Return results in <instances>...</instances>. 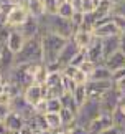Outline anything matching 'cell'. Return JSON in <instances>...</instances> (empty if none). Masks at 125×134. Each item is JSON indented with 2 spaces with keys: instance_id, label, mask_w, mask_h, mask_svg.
Segmentation results:
<instances>
[{
  "instance_id": "2",
  "label": "cell",
  "mask_w": 125,
  "mask_h": 134,
  "mask_svg": "<svg viewBox=\"0 0 125 134\" xmlns=\"http://www.w3.org/2000/svg\"><path fill=\"white\" fill-rule=\"evenodd\" d=\"M28 63H43V43L41 35L27 40L23 48L18 55H15V66L17 65H28Z\"/></svg>"
},
{
  "instance_id": "31",
  "label": "cell",
  "mask_w": 125,
  "mask_h": 134,
  "mask_svg": "<svg viewBox=\"0 0 125 134\" xmlns=\"http://www.w3.org/2000/svg\"><path fill=\"white\" fill-rule=\"evenodd\" d=\"M86 60H87V51H86V50H79V51H77V55L74 56V58H72L71 65H72V66H77V68H79V66L84 63Z\"/></svg>"
},
{
  "instance_id": "14",
  "label": "cell",
  "mask_w": 125,
  "mask_h": 134,
  "mask_svg": "<svg viewBox=\"0 0 125 134\" xmlns=\"http://www.w3.org/2000/svg\"><path fill=\"white\" fill-rule=\"evenodd\" d=\"M23 98L27 99L31 106H35L36 103H40L41 99L45 98V91H43V86L41 85H36V83H33V85H30V86H27V88L23 90Z\"/></svg>"
},
{
  "instance_id": "46",
  "label": "cell",
  "mask_w": 125,
  "mask_h": 134,
  "mask_svg": "<svg viewBox=\"0 0 125 134\" xmlns=\"http://www.w3.org/2000/svg\"><path fill=\"white\" fill-rule=\"evenodd\" d=\"M0 134H12L8 129H7V126H5V122H0Z\"/></svg>"
},
{
  "instance_id": "8",
  "label": "cell",
  "mask_w": 125,
  "mask_h": 134,
  "mask_svg": "<svg viewBox=\"0 0 125 134\" xmlns=\"http://www.w3.org/2000/svg\"><path fill=\"white\" fill-rule=\"evenodd\" d=\"M123 98L122 91H118L115 86L105 93L102 98H101V108H102V113H109V114H112L114 111H115V108L118 106V103H120V99Z\"/></svg>"
},
{
  "instance_id": "48",
  "label": "cell",
  "mask_w": 125,
  "mask_h": 134,
  "mask_svg": "<svg viewBox=\"0 0 125 134\" xmlns=\"http://www.w3.org/2000/svg\"><path fill=\"white\" fill-rule=\"evenodd\" d=\"M5 80H7V75H5L3 71H0V86L5 85Z\"/></svg>"
},
{
  "instance_id": "45",
  "label": "cell",
  "mask_w": 125,
  "mask_h": 134,
  "mask_svg": "<svg viewBox=\"0 0 125 134\" xmlns=\"http://www.w3.org/2000/svg\"><path fill=\"white\" fill-rule=\"evenodd\" d=\"M69 3L72 5V8H74L76 12H81V5H82V0H71Z\"/></svg>"
},
{
  "instance_id": "50",
  "label": "cell",
  "mask_w": 125,
  "mask_h": 134,
  "mask_svg": "<svg viewBox=\"0 0 125 134\" xmlns=\"http://www.w3.org/2000/svg\"><path fill=\"white\" fill-rule=\"evenodd\" d=\"M54 134H69V132H67V131L64 129V127H63V129H59V131H56Z\"/></svg>"
},
{
  "instance_id": "6",
  "label": "cell",
  "mask_w": 125,
  "mask_h": 134,
  "mask_svg": "<svg viewBox=\"0 0 125 134\" xmlns=\"http://www.w3.org/2000/svg\"><path fill=\"white\" fill-rule=\"evenodd\" d=\"M87 88V94H89V99H97L101 101V98L109 93L114 88V81H92L89 80V83L86 85Z\"/></svg>"
},
{
  "instance_id": "49",
  "label": "cell",
  "mask_w": 125,
  "mask_h": 134,
  "mask_svg": "<svg viewBox=\"0 0 125 134\" xmlns=\"http://www.w3.org/2000/svg\"><path fill=\"white\" fill-rule=\"evenodd\" d=\"M40 134H54V131H51V129H43V131H40Z\"/></svg>"
},
{
  "instance_id": "12",
  "label": "cell",
  "mask_w": 125,
  "mask_h": 134,
  "mask_svg": "<svg viewBox=\"0 0 125 134\" xmlns=\"http://www.w3.org/2000/svg\"><path fill=\"white\" fill-rule=\"evenodd\" d=\"M81 48H77V45L72 42V40H67V43L64 45V48L61 50V53H59V56H58V63L64 68V66H67V65H71V61H72V58L77 55V51H79Z\"/></svg>"
},
{
  "instance_id": "10",
  "label": "cell",
  "mask_w": 125,
  "mask_h": 134,
  "mask_svg": "<svg viewBox=\"0 0 125 134\" xmlns=\"http://www.w3.org/2000/svg\"><path fill=\"white\" fill-rule=\"evenodd\" d=\"M10 106H12V111L18 113V114H20V116H23L27 121H28L30 118L35 114V108L31 106L27 99H25L23 94H22V96H18V98H15Z\"/></svg>"
},
{
  "instance_id": "34",
  "label": "cell",
  "mask_w": 125,
  "mask_h": 134,
  "mask_svg": "<svg viewBox=\"0 0 125 134\" xmlns=\"http://www.w3.org/2000/svg\"><path fill=\"white\" fill-rule=\"evenodd\" d=\"M35 108V113L36 114H46V113H48V99H41L40 103H36V104L33 106Z\"/></svg>"
},
{
  "instance_id": "32",
  "label": "cell",
  "mask_w": 125,
  "mask_h": 134,
  "mask_svg": "<svg viewBox=\"0 0 125 134\" xmlns=\"http://www.w3.org/2000/svg\"><path fill=\"white\" fill-rule=\"evenodd\" d=\"M96 66H97V65L94 63V61H91V60H86L84 63H82V65L79 66V70L82 71V73H86V75L91 78V75H92V71L96 70Z\"/></svg>"
},
{
  "instance_id": "42",
  "label": "cell",
  "mask_w": 125,
  "mask_h": 134,
  "mask_svg": "<svg viewBox=\"0 0 125 134\" xmlns=\"http://www.w3.org/2000/svg\"><path fill=\"white\" fill-rule=\"evenodd\" d=\"M12 101H13V98L3 90V93L0 94V104H8V106H10V104H12Z\"/></svg>"
},
{
  "instance_id": "27",
  "label": "cell",
  "mask_w": 125,
  "mask_h": 134,
  "mask_svg": "<svg viewBox=\"0 0 125 134\" xmlns=\"http://www.w3.org/2000/svg\"><path fill=\"white\" fill-rule=\"evenodd\" d=\"M61 78H63V71H56V73H48L46 76V81L43 85V88H51V86H56L61 83Z\"/></svg>"
},
{
  "instance_id": "54",
  "label": "cell",
  "mask_w": 125,
  "mask_h": 134,
  "mask_svg": "<svg viewBox=\"0 0 125 134\" xmlns=\"http://www.w3.org/2000/svg\"><path fill=\"white\" fill-rule=\"evenodd\" d=\"M58 2H59V5H61V3H64V2H66V0H58Z\"/></svg>"
},
{
  "instance_id": "4",
  "label": "cell",
  "mask_w": 125,
  "mask_h": 134,
  "mask_svg": "<svg viewBox=\"0 0 125 134\" xmlns=\"http://www.w3.org/2000/svg\"><path fill=\"white\" fill-rule=\"evenodd\" d=\"M101 113H102L101 101L87 99L86 104L79 108V113H77V116H76V124L82 126V127H87L99 114H101Z\"/></svg>"
},
{
  "instance_id": "30",
  "label": "cell",
  "mask_w": 125,
  "mask_h": 134,
  "mask_svg": "<svg viewBox=\"0 0 125 134\" xmlns=\"http://www.w3.org/2000/svg\"><path fill=\"white\" fill-rule=\"evenodd\" d=\"M63 109L61 98H54V99H48V113H59Z\"/></svg>"
},
{
  "instance_id": "55",
  "label": "cell",
  "mask_w": 125,
  "mask_h": 134,
  "mask_svg": "<svg viewBox=\"0 0 125 134\" xmlns=\"http://www.w3.org/2000/svg\"><path fill=\"white\" fill-rule=\"evenodd\" d=\"M66 2H71V0H66Z\"/></svg>"
},
{
  "instance_id": "57",
  "label": "cell",
  "mask_w": 125,
  "mask_h": 134,
  "mask_svg": "<svg viewBox=\"0 0 125 134\" xmlns=\"http://www.w3.org/2000/svg\"><path fill=\"white\" fill-rule=\"evenodd\" d=\"M123 129H125V127H123Z\"/></svg>"
},
{
  "instance_id": "39",
  "label": "cell",
  "mask_w": 125,
  "mask_h": 134,
  "mask_svg": "<svg viewBox=\"0 0 125 134\" xmlns=\"http://www.w3.org/2000/svg\"><path fill=\"white\" fill-rule=\"evenodd\" d=\"M122 80H125V66L112 73V81H114V85L118 83V81H122Z\"/></svg>"
},
{
  "instance_id": "47",
  "label": "cell",
  "mask_w": 125,
  "mask_h": 134,
  "mask_svg": "<svg viewBox=\"0 0 125 134\" xmlns=\"http://www.w3.org/2000/svg\"><path fill=\"white\" fill-rule=\"evenodd\" d=\"M120 51L125 55V35H120Z\"/></svg>"
},
{
  "instance_id": "20",
  "label": "cell",
  "mask_w": 125,
  "mask_h": 134,
  "mask_svg": "<svg viewBox=\"0 0 125 134\" xmlns=\"http://www.w3.org/2000/svg\"><path fill=\"white\" fill-rule=\"evenodd\" d=\"M28 13L31 18H36V20H41L45 17V8H43V0H27L25 3Z\"/></svg>"
},
{
  "instance_id": "5",
  "label": "cell",
  "mask_w": 125,
  "mask_h": 134,
  "mask_svg": "<svg viewBox=\"0 0 125 134\" xmlns=\"http://www.w3.org/2000/svg\"><path fill=\"white\" fill-rule=\"evenodd\" d=\"M30 18V13L25 5H17V7H10L5 15V27L8 28H20L22 25Z\"/></svg>"
},
{
  "instance_id": "26",
  "label": "cell",
  "mask_w": 125,
  "mask_h": 134,
  "mask_svg": "<svg viewBox=\"0 0 125 134\" xmlns=\"http://www.w3.org/2000/svg\"><path fill=\"white\" fill-rule=\"evenodd\" d=\"M76 10L72 8V5L69 2H64V3H61L59 5V8H58V15L61 18H66V20H71L72 18V15H74Z\"/></svg>"
},
{
  "instance_id": "16",
  "label": "cell",
  "mask_w": 125,
  "mask_h": 134,
  "mask_svg": "<svg viewBox=\"0 0 125 134\" xmlns=\"http://www.w3.org/2000/svg\"><path fill=\"white\" fill-rule=\"evenodd\" d=\"M5 126H7V129L12 134H15V132H18L20 129H22L23 126H27V119H25L23 116H20L18 113L12 111L8 114V118L5 119Z\"/></svg>"
},
{
  "instance_id": "35",
  "label": "cell",
  "mask_w": 125,
  "mask_h": 134,
  "mask_svg": "<svg viewBox=\"0 0 125 134\" xmlns=\"http://www.w3.org/2000/svg\"><path fill=\"white\" fill-rule=\"evenodd\" d=\"M81 12L82 13H94L96 12V5H94L92 0H82V5H81Z\"/></svg>"
},
{
  "instance_id": "43",
  "label": "cell",
  "mask_w": 125,
  "mask_h": 134,
  "mask_svg": "<svg viewBox=\"0 0 125 134\" xmlns=\"http://www.w3.org/2000/svg\"><path fill=\"white\" fill-rule=\"evenodd\" d=\"M101 134H123V127H120V126H115V124H114L112 127H109V129L102 131Z\"/></svg>"
},
{
  "instance_id": "37",
  "label": "cell",
  "mask_w": 125,
  "mask_h": 134,
  "mask_svg": "<svg viewBox=\"0 0 125 134\" xmlns=\"http://www.w3.org/2000/svg\"><path fill=\"white\" fill-rule=\"evenodd\" d=\"M10 113H12V106H8V104H0V122H5V119L8 118Z\"/></svg>"
},
{
  "instance_id": "21",
  "label": "cell",
  "mask_w": 125,
  "mask_h": 134,
  "mask_svg": "<svg viewBox=\"0 0 125 134\" xmlns=\"http://www.w3.org/2000/svg\"><path fill=\"white\" fill-rule=\"evenodd\" d=\"M104 65H105L107 68L114 73V71H117V70H120V68L125 66V55L118 50L117 53H114L112 56H109V58L104 61Z\"/></svg>"
},
{
  "instance_id": "25",
  "label": "cell",
  "mask_w": 125,
  "mask_h": 134,
  "mask_svg": "<svg viewBox=\"0 0 125 134\" xmlns=\"http://www.w3.org/2000/svg\"><path fill=\"white\" fill-rule=\"evenodd\" d=\"M43 8H45V15H48V17L58 15L59 2L58 0H43Z\"/></svg>"
},
{
  "instance_id": "15",
  "label": "cell",
  "mask_w": 125,
  "mask_h": 134,
  "mask_svg": "<svg viewBox=\"0 0 125 134\" xmlns=\"http://www.w3.org/2000/svg\"><path fill=\"white\" fill-rule=\"evenodd\" d=\"M102 42V55H104V61H105L109 56H112L114 53H117L120 50V35L117 37H109L101 40Z\"/></svg>"
},
{
  "instance_id": "22",
  "label": "cell",
  "mask_w": 125,
  "mask_h": 134,
  "mask_svg": "<svg viewBox=\"0 0 125 134\" xmlns=\"http://www.w3.org/2000/svg\"><path fill=\"white\" fill-rule=\"evenodd\" d=\"M91 80L92 81H110L112 80V71L107 68L105 65H97L96 70L92 71L91 75Z\"/></svg>"
},
{
  "instance_id": "51",
  "label": "cell",
  "mask_w": 125,
  "mask_h": 134,
  "mask_svg": "<svg viewBox=\"0 0 125 134\" xmlns=\"http://www.w3.org/2000/svg\"><path fill=\"white\" fill-rule=\"evenodd\" d=\"M3 46H5V45H2V43H0V56H2V50H3Z\"/></svg>"
},
{
  "instance_id": "41",
  "label": "cell",
  "mask_w": 125,
  "mask_h": 134,
  "mask_svg": "<svg viewBox=\"0 0 125 134\" xmlns=\"http://www.w3.org/2000/svg\"><path fill=\"white\" fill-rule=\"evenodd\" d=\"M69 134H91L89 131H87V127H82V126H72L69 131H67Z\"/></svg>"
},
{
  "instance_id": "38",
  "label": "cell",
  "mask_w": 125,
  "mask_h": 134,
  "mask_svg": "<svg viewBox=\"0 0 125 134\" xmlns=\"http://www.w3.org/2000/svg\"><path fill=\"white\" fill-rule=\"evenodd\" d=\"M112 13L114 15H122V17H125V0H122V2H118V3H114Z\"/></svg>"
},
{
  "instance_id": "52",
  "label": "cell",
  "mask_w": 125,
  "mask_h": 134,
  "mask_svg": "<svg viewBox=\"0 0 125 134\" xmlns=\"http://www.w3.org/2000/svg\"><path fill=\"white\" fill-rule=\"evenodd\" d=\"M112 2H114V3H118V2H122V0H112Z\"/></svg>"
},
{
  "instance_id": "40",
  "label": "cell",
  "mask_w": 125,
  "mask_h": 134,
  "mask_svg": "<svg viewBox=\"0 0 125 134\" xmlns=\"http://www.w3.org/2000/svg\"><path fill=\"white\" fill-rule=\"evenodd\" d=\"M0 2H2L5 7H17V5H25L27 3V0H0Z\"/></svg>"
},
{
  "instance_id": "44",
  "label": "cell",
  "mask_w": 125,
  "mask_h": 134,
  "mask_svg": "<svg viewBox=\"0 0 125 134\" xmlns=\"http://www.w3.org/2000/svg\"><path fill=\"white\" fill-rule=\"evenodd\" d=\"M15 134H35V131H33V129H31V127L27 124V126H23L18 132H15Z\"/></svg>"
},
{
  "instance_id": "28",
  "label": "cell",
  "mask_w": 125,
  "mask_h": 134,
  "mask_svg": "<svg viewBox=\"0 0 125 134\" xmlns=\"http://www.w3.org/2000/svg\"><path fill=\"white\" fill-rule=\"evenodd\" d=\"M61 85H63V90H64V94H72L76 90V81L69 78V76H66V75H63V78H61Z\"/></svg>"
},
{
  "instance_id": "33",
  "label": "cell",
  "mask_w": 125,
  "mask_h": 134,
  "mask_svg": "<svg viewBox=\"0 0 125 134\" xmlns=\"http://www.w3.org/2000/svg\"><path fill=\"white\" fill-rule=\"evenodd\" d=\"M82 22H84V13L82 12H74V15H72V18H71V23H72V27L76 28V32L81 28Z\"/></svg>"
},
{
  "instance_id": "19",
  "label": "cell",
  "mask_w": 125,
  "mask_h": 134,
  "mask_svg": "<svg viewBox=\"0 0 125 134\" xmlns=\"http://www.w3.org/2000/svg\"><path fill=\"white\" fill-rule=\"evenodd\" d=\"M15 68V53H12L7 46H3L2 56H0V71H3L5 75L8 71H12Z\"/></svg>"
},
{
  "instance_id": "3",
  "label": "cell",
  "mask_w": 125,
  "mask_h": 134,
  "mask_svg": "<svg viewBox=\"0 0 125 134\" xmlns=\"http://www.w3.org/2000/svg\"><path fill=\"white\" fill-rule=\"evenodd\" d=\"M41 43H43V63L48 65L58 61V56L61 50L64 48V45L67 43V40L56 33L43 32L41 33Z\"/></svg>"
},
{
  "instance_id": "9",
  "label": "cell",
  "mask_w": 125,
  "mask_h": 134,
  "mask_svg": "<svg viewBox=\"0 0 125 134\" xmlns=\"http://www.w3.org/2000/svg\"><path fill=\"white\" fill-rule=\"evenodd\" d=\"M114 126V118L109 113H101L96 119H94L89 126H87V131L91 134H101L102 131L109 129V127Z\"/></svg>"
},
{
  "instance_id": "53",
  "label": "cell",
  "mask_w": 125,
  "mask_h": 134,
  "mask_svg": "<svg viewBox=\"0 0 125 134\" xmlns=\"http://www.w3.org/2000/svg\"><path fill=\"white\" fill-rule=\"evenodd\" d=\"M2 93H3V86H0V94H2Z\"/></svg>"
},
{
  "instance_id": "36",
  "label": "cell",
  "mask_w": 125,
  "mask_h": 134,
  "mask_svg": "<svg viewBox=\"0 0 125 134\" xmlns=\"http://www.w3.org/2000/svg\"><path fill=\"white\" fill-rule=\"evenodd\" d=\"M72 80L76 81V85H87L91 78H89V76H87L86 73H82V71L79 70V71H77V73L74 75V78H72Z\"/></svg>"
},
{
  "instance_id": "56",
  "label": "cell",
  "mask_w": 125,
  "mask_h": 134,
  "mask_svg": "<svg viewBox=\"0 0 125 134\" xmlns=\"http://www.w3.org/2000/svg\"><path fill=\"white\" fill-rule=\"evenodd\" d=\"M123 134H125V129H123Z\"/></svg>"
},
{
  "instance_id": "1",
  "label": "cell",
  "mask_w": 125,
  "mask_h": 134,
  "mask_svg": "<svg viewBox=\"0 0 125 134\" xmlns=\"http://www.w3.org/2000/svg\"><path fill=\"white\" fill-rule=\"evenodd\" d=\"M38 22H40V27H41V33L51 32V33H56V35H59V37L66 38V40H71L72 35L76 33V28L72 27L71 20L61 18L59 15H53V17L45 15Z\"/></svg>"
},
{
  "instance_id": "18",
  "label": "cell",
  "mask_w": 125,
  "mask_h": 134,
  "mask_svg": "<svg viewBox=\"0 0 125 134\" xmlns=\"http://www.w3.org/2000/svg\"><path fill=\"white\" fill-rule=\"evenodd\" d=\"M87 51V60L94 61L96 65H102L104 63V55H102V42L99 38H96L91 43V46L86 50Z\"/></svg>"
},
{
  "instance_id": "13",
  "label": "cell",
  "mask_w": 125,
  "mask_h": 134,
  "mask_svg": "<svg viewBox=\"0 0 125 134\" xmlns=\"http://www.w3.org/2000/svg\"><path fill=\"white\" fill-rule=\"evenodd\" d=\"M20 33L25 37V40H31V38H35V37H38V35H41V27H40V22L36 18H28L27 22H25L20 28Z\"/></svg>"
},
{
  "instance_id": "11",
  "label": "cell",
  "mask_w": 125,
  "mask_h": 134,
  "mask_svg": "<svg viewBox=\"0 0 125 134\" xmlns=\"http://www.w3.org/2000/svg\"><path fill=\"white\" fill-rule=\"evenodd\" d=\"M25 37L22 33H20V30L17 28H13V30H10V33H8V38H7V42H5V46L12 51V53L15 55H18L20 53V50L23 48V45H25Z\"/></svg>"
},
{
  "instance_id": "17",
  "label": "cell",
  "mask_w": 125,
  "mask_h": 134,
  "mask_svg": "<svg viewBox=\"0 0 125 134\" xmlns=\"http://www.w3.org/2000/svg\"><path fill=\"white\" fill-rule=\"evenodd\" d=\"M72 42H74L77 45V48L81 50H87L91 46V43L96 40V37H94L92 32H82V30H77V32L72 35Z\"/></svg>"
},
{
  "instance_id": "23",
  "label": "cell",
  "mask_w": 125,
  "mask_h": 134,
  "mask_svg": "<svg viewBox=\"0 0 125 134\" xmlns=\"http://www.w3.org/2000/svg\"><path fill=\"white\" fill-rule=\"evenodd\" d=\"M45 121H46V127L51 131H59L63 129V122H61V116L59 113H46L45 114Z\"/></svg>"
},
{
  "instance_id": "29",
  "label": "cell",
  "mask_w": 125,
  "mask_h": 134,
  "mask_svg": "<svg viewBox=\"0 0 125 134\" xmlns=\"http://www.w3.org/2000/svg\"><path fill=\"white\" fill-rule=\"evenodd\" d=\"M112 22L115 23V27L118 28V32H120V35H125V17H122V15H110Z\"/></svg>"
},
{
  "instance_id": "7",
  "label": "cell",
  "mask_w": 125,
  "mask_h": 134,
  "mask_svg": "<svg viewBox=\"0 0 125 134\" xmlns=\"http://www.w3.org/2000/svg\"><path fill=\"white\" fill-rule=\"evenodd\" d=\"M94 37L99 38V40H104V38H109V37H117V35H120L118 32V28L115 27V23L112 22V18L109 17L105 20H101L96 27H94Z\"/></svg>"
},
{
  "instance_id": "24",
  "label": "cell",
  "mask_w": 125,
  "mask_h": 134,
  "mask_svg": "<svg viewBox=\"0 0 125 134\" xmlns=\"http://www.w3.org/2000/svg\"><path fill=\"white\" fill-rule=\"evenodd\" d=\"M72 98H74V103L77 104V108L84 106V104H86V101L89 99V94H87V88H86V85H77V86H76V90H74V93H72Z\"/></svg>"
}]
</instances>
